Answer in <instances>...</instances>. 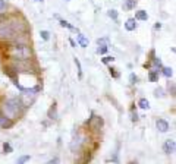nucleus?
Listing matches in <instances>:
<instances>
[{"mask_svg":"<svg viewBox=\"0 0 176 164\" xmlns=\"http://www.w3.org/2000/svg\"><path fill=\"white\" fill-rule=\"evenodd\" d=\"M49 164H59V158H57V157H54L53 160H50V161H49Z\"/></svg>","mask_w":176,"mask_h":164,"instance_id":"28","label":"nucleus"},{"mask_svg":"<svg viewBox=\"0 0 176 164\" xmlns=\"http://www.w3.org/2000/svg\"><path fill=\"white\" fill-rule=\"evenodd\" d=\"M40 35L43 37V40H49V38H50V34H49L47 31H41V32H40Z\"/></svg>","mask_w":176,"mask_h":164,"instance_id":"25","label":"nucleus"},{"mask_svg":"<svg viewBox=\"0 0 176 164\" xmlns=\"http://www.w3.org/2000/svg\"><path fill=\"white\" fill-rule=\"evenodd\" d=\"M110 75H112L113 78H119V73H118L116 69H113V68H110Z\"/></svg>","mask_w":176,"mask_h":164,"instance_id":"27","label":"nucleus"},{"mask_svg":"<svg viewBox=\"0 0 176 164\" xmlns=\"http://www.w3.org/2000/svg\"><path fill=\"white\" fill-rule=\"evenodd\" d=\"M60 25H62L63 28H69V30H72V31H76V32H78V30H75V28H73V27H72L68 21H65V19H62V21H60Z\"/></svg>","mask_w":176,"mask_h":164,"instance_id":"16","label":"nucleus"},{"mask_svg":"<svg viewBox=\"0 0 176 164\" xmlns=\"http://www.w3.org/2000/svg\"><path fill=\"white\" fill-rule=\"evenodd\" d=\"M175 149H176V142H175L173 139H167V141L164 142V145H163V151H164L166 154H173Z\"/></svg>","mask_w":176,"mask_h":164,"instance_id":"4","label":"nucleus"},{"mask_svg":"<svg viewBox=\"0 0 176 164\" xmlns=\"http://www.w3.org/2000/svg\"><path fill=\"white\" fill-rule=\"evenodd\" d=\"M49 117H50L51 120H56V119H57V107H56V103H53V106L50 107V110H49Z\"/></svg>","mask_w":176,"mask_h":164,"instance_id":"9","label":"nucleus"},{"mask_svg":"<svg viewBox=\"0 0 176 164\" xmlns=\"http://www.w3.org/2000/svg\"><path fill=\"white\" fill-rule=\"evenodd\" d=\"M6 11V2L5 0H0V13H3Z\"/></svg>","mask_w":176,"mask_h":164,"instance_id":"23","label":"nucleus"},{"mask_svg":"<svg viewBox=\"0 0 176 164\" xmlns=\"http://www.w3.org/2000/svg\"><path fill=\"white\" fill-rule=\"evenodd\" d=\"M30 158H31L30 155H22V157H19V158H18L16 164H24V163H25V161H28Z\"/></svg>","mask_w":176,"mask_h":164,"instance_id":"19","label":"nucleus"},{"mask_svg":"<svg viewBox=\"0 0 176 164\" xmlns=\"http://www.w3.org/2000/svg\"><path fill=\"white\" fill-rule=\"evenodd\" d=\"M160 70H161V73H163L166 78H170V76L173 75V70H172V68H161Z\"/></svg>","mask_w":176,"mask_h":164,"instance_id":"14","label":"nucleus"},{"mask_svg":"<svg viewBox=\"0 0 176 164\" xmlns=\"http://www.w3.org/2000/svg\"><path fill=\"white\" fill-rule=\"evenodd\" d=\"M37 2H43V0H37Z\"/></svg>","mask_w":176,"mask_h":164,"instance_id":"31","label":"nucleus"},{"mask_svg":"<svg viewBox=\"0 0 176 164\" xmlns=\"http://www.w3.org/2000/svg\"><path fill=\"white\" fill-rule=\"evenodd\" d=\"M75 65H76V68H78V76L79 78H82V68H81V62L75 57Z\"/></svg>","mask_w":176,"mask_h":164,"instance_id":"17","label":"nucleus"},{"mask_svg":"<svg viewBox=\"0 0 176 164\" xmlns=\"http://www.w3.org/2000/svg\"><path fill=\"white\" fill-rule=\"evenodd\" d=\"M76 40H78V43H79L81 47H87V46H88V40H87L82 34H79V35L76 37Z\"/></svg>","mask_w":176,"mask_h":164,"instance_id":"11","label":"nucleus"},{"mask_svg":"<svg viewBox=\"0 0 176 164\" xmlns=\"http://www.w3.org/2000/svg\"><path fill=\"white\" fill-rule=\"evenodd\" d=\"M148 79H150L151 82H156V81L158 79V72H156V70H150V73H148Z\"/></svg>","mask_w":176,"mask_h":164,"instance_id":"15","label":"nucleus"},{"mask_svg":"<svg viewBox=\"0 0 176 164\" xmlns=\"http://www.w3.org/2000/svg\"><path fill=\"white\" fill-rule=\"evenodd\" d=\"M129 81H131V84H137V82H138V76H137V75H134V73H131Z\"/></svg>","mask_w":176,"mask_h":164,"instance_id":"24","label":"nucleus"},{"mask_svg":"<svg viewBox=\"0 0 176 164\" xmlns=\"http://www.w3.org/2000/svg\"><path fill=\"white\" fill-rule=\"evenodd\" d=\"M3 151H5V154H11V152H12V146H11V144L5 142V144H3Z\"/></svg>","mask_w":176,"mask_h":164,"instance_id":"18","label":"nucleus"},{"mask_svg":"<svg viewBox=\"0 0 176 164\" xmlns=\"http://www.w3.org/2000/svg\"><path fill=\"white\" fill-rule=\"evenodd\" d=\"M21 103H19V100H16V98H11V100H8L3 106H2V113L6 116V117H9V119H15L19 113H21Z\"/></svg>","mask_w":176,"mask_h":164,"instance_id":"2","label":"nucleus"},{"mask_svg":"<svg viewBox=\"0 0 176 164\" xmlns=\"http://www.w3.org/2000/svg\"><path fill=\"white\" fill-rule=\"evenodd\" d=\"M138 106H139L141 108H144V110L150 108V103H148V100H147V98H141V100H139V103H138Z\"/></svg>","mask_w":176,"mask_h":164,"instance_id":"13","label":"nucleus"},{"mask_svg":"<svg viewBox=\"0 0 176 164\" xmlns=\"http://www.w3.org/2000/svg\"><path fill=\"white\" fill-rule=\"evenodd\" d=\"M125 28H126L128 31H134V30L137 28V19H134V18L128 19L126 24H125Z\"/></svg>","mask_w":176,"mask_h":164,"instance_id":"8","label":"nucleus"},{"mask_svg":"<svg viewBox=\"0 0 176 164\" xmlns=\"http://www.w3.org/2000/svg\"><path fill=\"white\" fill-rule=\"evenodd\" d=\"M153 63H154V66L156 68H158V69H161V60L157 57V59H153ZM160 72V70H158Z\"/></svg>","mask_w":176,"mask_h":164,"instance_id":"22","label":"nucleus"},{"mask_svg":"<svg viewBox=\"0 0 176 164\" xmlns=\"http://www.w3.org/2000/svg\"><path fill=\"white\" fill-rule=\"evenodd\" d=\"M134 19H137V21H147L148 15H147L145 11H138V12H135V18Z\"/></svg>","mask_w":176,"mask_h":164,"instance_id":"7","label":"nucleus"},{"mask_svg":"<svg viewBox=\"0 0 176 164\" xmlns=\"http://www.w3.org/2000/svg\"><path fill=\"white\" fill-rule=\"evenodd\" d=\"M9 57H12L13 60H30L32 57V50L30 46L27 44H21V43H15L13 46L9 47L8 50Z\"/></svg>","mask_w":176,"mask_h":164,"instance_id":"1","label":"nucleus"},{"mask_svg":"<svg viewBox=\"0 0 176 164\" xmlns=\"http://www.w3.org/2000/svg\"><path fill=\"white\" fill-rule=\"evenodd\" d=\"M12 125H13L12 119L6 117V116L2 113V110H0V126H2L3 129H9V127H12Z\"/></svg>","mask_w":176,"mask_h":164,"instance_id":"5","label":"nucleus"},{"mask_svg":"<svg viewBox=\"0 0 176 164\" xmlns=\"http://www.w3.org/2000/svg\"><path fill=\"white\" fill-rule=\"evenodd\" d=\"M169 88H170V92H172V95H175V85H169Z\"/></svg>","mask_w":176,"mask_h":164,"instance_id":"30","label":"nucleus"},{"mask_svg":"<svg viewBox=\"0 0 176 164\" xmlns=\"http://www.w3.org/2000/svg\"><path fill=\"white\" fill-rule=\"evenodd\" d=\"M113 60H115V57H110V56H107V57L101 59V62H103V63H110V62H113Z\"/></svg>","mask_w":176,"mask_h":164,"instance_id":"26","label":"nucleus"},{"mask_svg":"<svg viewBox=\"0 0 176 164\" xmlns=\"http://www.w3.org/2000/svg\"><path fill=\"white\" fill-rule=\"evenodd\" d=\"M156 126H157V129L160 130V132H167L169 130V123L164 120V119H157V122H156Z\"/></svg>","mask_w":176,"mask_h":164,"instance_id":"6","label":"nucleus"},{"mask_svg":"<svg viewBox=\"0 0 176 164\" xmlns=\"http://www.w3.org/2000/svg\"><path fill=\"white\" fill-rule=\"evenodd\" d=\"M99 49H97V53L99 54H104L106 51H107V46L106 44H103V40H99Z\"/></svg>","mask_w":176,"mask_h":164,"instance_id":"12","label":"nucleus"},{"mask_svg":"<svg viewBox=\"0 0 176 164\" xmlns=\"http://www.w3.org/2000/svg\"><path fill=\"white\" fill-rule=\"evenodd\" d=\"M137 6V0H126V2L123 3V9L125 11H131Z\"/></svg>","mask_w":176,"mask_h":164,"instance_id":"10","label":"nucleus"},{"mask_svg":"<svg viewBox=\"0 0 176 164\" xmlns=\"http://www.w3.org/2000/svg\"><path fill=\"white\" fill-rule=\"evenodd\" d=\"M154 95H156V97H164V91H163V88H157V89L154 91Z\"/></svg>","mask_w":176,"mask_h":164,"instance_id":"21","label":"nucleus"},{"mask_svg":"<svg viewBox=\"0 0 176 164\" xmlns=\"http://www.w3.org/2000/svg\"><path fill=\"white\" fill-rule=\"evenodd\" d=\"M107 15H109V16H110L112 19H115V21L118 19V12H116L115 9H110V11L107 12Z\"/></svg>","mask_w":176,"mask_h":164,"instance_id":"20","label":"nucleus"},{"mask_svg":"<svg viewBox=\"0 0 176 164\" xmlns=\"http://www.w3.org/2000/svg\"><path fill=\"white\" fill-rule=\"evenodd\" d=\"M138 120V114H137V111H132V122H137Z\"/></svg>","mask_w":176,"mask_h":164,"instance_id":"29","label":"nucleus"},{"mask_svg":"<svg viewBox=\"0 0 176 164\" xmlns=\"http://www.w3.org/2000/svg\"><path fill=\"white\" fill-rule=\"evenodd\" d=\"M131 164H132V163H131Z\"/></svg>","mask_w":176,"mask_h":164,"instance_id":"32","label":"nucleus"},{"mask_svg":"<svg viewBox=\"0 0 176 164\" xmlns=\"http://www.w3.org/2000/svg\"><path fill=\"white\" fill-rule=\"evenodd\" d=\"M38 91H40L38 87H35V88H24L22 94L19 97V103L22 104V107H30L35 101V97H37Z\"/></svg>","mask_w":176,"mask_h":164,"instance_id":"3","label":"nucleus"}]
</instances>
